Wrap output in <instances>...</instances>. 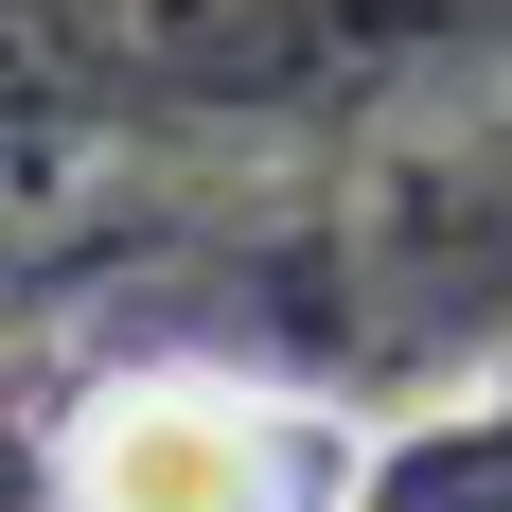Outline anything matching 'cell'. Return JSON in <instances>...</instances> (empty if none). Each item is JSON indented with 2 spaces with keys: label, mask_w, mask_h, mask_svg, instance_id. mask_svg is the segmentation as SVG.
<instances>
[{
  "label": "cell",
  "mask_w": 512,
  "mask_h": 512,
  "mask_svg": "<svg viewBox=\"0 0 512 512\" xmlns=\"http://www.w3.org/2000/svg\"><path fill=\"white\" fill-rule=\"evenodd\" d=\"M53 512H354V424L265 371H124L53 442Z\"/></svg>",
  "instance_id": "6da1fadb"
}]
</instances>
